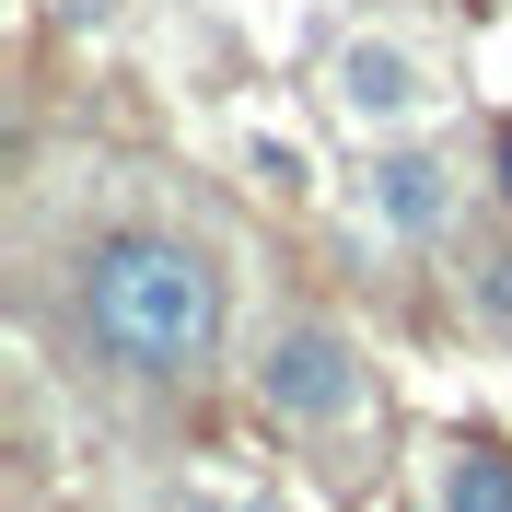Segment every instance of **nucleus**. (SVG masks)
Instances as JSON below:
<instances>
[{"mask_svg": "<svg viewBox=\"0 0 512 512\" xmlns=\"http://www.w3.org/2000/svg\"><path fill=\"white\" fill-rule=\"evenodd\" d=\"M361 198H373L396 233H443V210H454V187H443V163H431V152H373Z\"/></svg>", "mask_w": 512, "mask_h": 512, "instance_id": "obj_4", "label": "nucleus"}, {"mask_svg": "<svg viewBox=\"0 0 512 512\" xmlns=\"http://www.w3.org/2000/svg\"><path fill=\"white\" fill-rule=\"evenodd\" d=\"M256 408L291 419V431H326V419L361 408V350L338 326H268V350H256Z\"/></svg>", "mask_w": 512, "mask_h": 512, "instance_id": "obj_2", "label": "nucleus"}, {"mask_svg": "<svg viewBox=\"0 0 512 512\" xmlns=\"http://www.w3.org/2000/svg\"><path fill=\"white\" fill-rule=\"evenodd\" d=\"M326 94H338V117H361V128H396V117H419V59L408 47H384V35H350L338 47V70H326Z\"/></svg>", "mask_w": 512, "mask_h": 512, "instance_id": "obj_3", "label": "nucleus"}, {"mask_svg": "<svg viewBox=\"0 0 512 512\" xmlns=\"http://www.w3.org/2000/svg\"><path fill=\"white\" fill-rule=\"evenodd\" d=\"M82 338L140 384H198L222 350V268L187 233H94L82 256Z\"/></svg>", "mask_w": 512, "mask_h": 512, "instance_id": "obj_1", "label": "nucleus"}, {"mask_svg": "<svg viewBox=\"0 0 512 512\" xmlns=\"http://www.w3.org/2000/svg\"><path fill=\"white\" fill-rule=\"evenodd\" d=\"M245 512H280V501H245Z\"/></svg>", "mask_w": 512, "mask_h": 512, "instance_id": "obj_6", "label": "nucleus"}, {"mask_svg": "<svg viewBox=\"0 0 512 512\" xmlns=\"http://www.w3.org/2000/svg\"><path fill=\"white\" fill-rule=\"evenodd\" d=\"M443 512H512V454L489 443V431L443 454Z\"/></svg>", "mask_w": 512, "mask_h": 512, "instance_id": "obj_5", "label": "nucleus"}]
</instances>
